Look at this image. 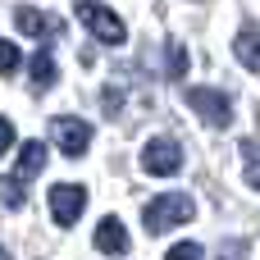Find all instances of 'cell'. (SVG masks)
<instances>
[{
    "mask_svg": "<svg viewBox=\"0 0 260 260\" xmlns=\"http://www.w3.org/2000/svg\"><path fill=\"white\" fill-rule=\"evenodd\" d=\"M0 260H9V256H5V251H0Z\"/></svg>",
    "mask_w": 260,
    "mask_h": 260,
    "instance_id": "ac0fdd59",
    "label": "cell"
},
{
    "mask_svg": "<svg viewBox=\"0 0 260 260\" xmlns=\"http://www.w3.org/2000/svg\"><path fill=\"white\" fill-rule=\"evenodd\" d=\"M9 146H14V123H9V119H0V155H5Z\"/></svg>",
    "mask_w": 260,
    "mask_h": 260,
    "instance_id": "e0dca14e",
    "label": "cell"
},
{
    "mask_svg": "<svg viewBox=\"0 0 260 260\" xmlns=\"http://www.w3.org/2000/svg\"><path fill=\"white\" fill-rule=\"evenodd\" d=\"M192 215H197V206H192L187 197H178V192H160V197H151V201H146L142 224H146V233H169V229L187 224Z\"/></svg>",
    "mask_w": 260,
    "mask_h": 260,
    "instance_id": "6da1fadb",
    "label": "cell"
},
{
    "mask_svg": "<svg viewBox=\"0 0 260 260\" xmlns=\"http://www.w3.org/2000/svg\"><path fill=\"white\" fill-rule=\"evenodd\" d=\"M41 169H46V142H23L18 146V165H14V178L18 183H32Z\"/></svg>",
    "mask_w": 260,
    "mask_h": 260,
    "instance_id": "ba28073f",
    "label": "cell"
},
{
    "mask_svg": "<svg viewBox=\"0 0 260 260\" xmlns=\"http://www.w3.org/2000/svg\"><path fill=\"white\" fill-rule=\"evenodd\" d=\"M50 142H55L69 160H78V155H87V146H91V123H82V119H73V114H59V119H50Z\"/></svg>",
    "mask_w": 260,
    "mask_h": 260,
    "instance_id": "5b68a950",
    "label": "cell"
},
{
    "mask_svg": "<svg viewBox=\"0 0 260 260\" xmlns=\"http://www.w3.org/2000/svg\"><path fill=\"white\" fill-rule=\"evenodd\" d=\"M165 73H169L174 82H178V78L187 73V50H183L178 41H169V64H165Z\"/></svg>",
    "mask_w": 260,
    "mask_h": 260,
    "instance_id": "9a60e30c",
    "label": "cell"
},
{
    "mask_svg": "<svg viewBox=\"0 0 260 260\" xmlns=\"http://www.w3.org/2000/svg\"><path fill=\"white\" fill-rule=\"evenodd\" d=\"M96 251H105V256H123V251H128V233H123V219L105 215V219L96 224Z\"/></svg>",
    "mask_w": 260,
    "mask_h": 260,
    "instance_id": "52a82bcc",
    "label": "cell"
},
{
    "mask_svg": "<svg viewBox=\"0 0 260 260\" xmlns=\"http://www.w3.org/2000/svg\"><path fill=\"white\" fill-rule=\"evenodd\" d=\"M165 260H206V251H201L197 242H178V247H169Z\"/></svg>",
    "mask_w": 260,
    "mask_h": 260,
    "instance_id": "2e32d148",
    "label": "cell"
},
{
    "mask_svg": "<svg viewBox=\"0 0 260 260\" xmlns=\"http://www.w3.org/2000/svg\"><path fill=\"white\" fill-rule=\"evenodd\" d=\"M242 155H247V183L260 192V137H247L242 142Z\"/></svg>",
    "mask_w": 260,
    "mask_h": 260,
    "instance_id": "7c38bea8",
    "label": "cell"
},
{
    "mask_svg": "<svg viewBox=\"0 0 260 260\" xmlns=\"http://www.w3.org/2000/svg\"><path fill=\"white\" fill-rule=\"evenodd\" d=\"M55 78H59V69H55L50 50H32V87L46 91V87H55Z\"/></svg>",
    "mask_w": 260,
    "mask_h": 260,
    "instance_id": "8fae6325",
    "label": "cell"
},
{
    "mask_svg": "<svg viewBox=\"0 0 260 260\" xmlns=\"http://www.w3.org/2000/svg\"><path fill=\"white\" fill-rule=\"evenodd\" d=\"M18 64H23V55H18V46L0 37V78H9V73H18Z\"/></svg>",
    "mask_w": 260,
    "mask_h": 260,
    "instance_id": "5bb4252c",
    "label": "cell"
},
{
    "mask_svg": "<svg viewBox=\"0 0 260 260\" xmlns=\"http://www.w3.org/2000/svg\"><path fill=\"white\" fill-rule=\"evenodd\" d=\"M14 23H18V32H27V37H46V32H59V23H50L41 9H32V5H18L14 9Z\"/></svg>",
    "mask_w": 260,
    "mask_h": 260,
    "instance_id": "9c48e42d",
    "label": "cell"
},
{
    "mask_svg": "<svg viewBox=\"0 0 260 260\" xmlns=\"http://www.w3.org/2000/svg\"><path fill=\"white\" fill-rule=\"evenodd\" d=\"M183 101L210 123V128H229L233 123V101L224 96V91H210V87H187L183 91Z\"/></svg>",
    "mask_w": 260,
    "mask_h": 260,
    "instance_id": "3957f363",
    "label": "cell"
},
{
    "mask_svg": "<svg viewBox=\"0 0 260 260\" xmlns=\"http://www.w3.org/2000/svg\"><path fill=\"white\" fill-rule=\"evenodd\" d=\"M142 169L155 174V178H174V174L183 169V151H178V142H169V137L146 142V146H142Z\"/></svg>",
    "mask_w": 260,
    "mask_h": 260,
    "instance_id": "8992f818",
    "label": "cell"
},
{
    "mask_svg": "<svg viewBox=\"0 0 260 260\" xmlns=\"http://www.w3.org/2000/svg\"><path fill=\"white\" fill-rule=\"evenodd\" d=\"M87 210V187L82 183H55L50 187V219L59 229H73Z\"/></svg>",
    "mask_w": 260,
    "mask_h": 260,
    "instance_id": "277c9868",
    "label": "cell"
},
{
    "mask_svg": "<svg viewBox=\"0 0 260 260\" xmlns=\"http://www.w3.org/2000/svg\"><path fill=\"white\" fill-rule=\"evenodd\" d=\"M78 18H82V27H87L96 41H105V46H123V41H128L123 18H119L114 9H105L101 0H78Z\"/></svg>",
    "mask_w": 260,
    "mask_h": 260,
    "instance_id": "7a4b0ae2",
    "label": "cell"
},
{
    "mask_svg": "<svg viewBox=\"0 0 260 260\" xmlns=\"http://www.w3.org/2000/svg\"><path fill=\"white\" fill-rule=\"evenodd\" d=\"M233 50H238V59H242L251 73H260V27H256V23L238 32V46H233Z\"/></svg>",
    "mask_w": 260,
    "mask_h": 260,
    "instance_id": "30bf717a",
    "label": "cell"
},
{
    "mask_svg": "<svg viewBox=\"0 0 260 260\" xmlns=\"http://www.w3.org/2000/svg\"><path fill=\"white\" fill-rule=\"evenodd\" d=\"M23 187H27V183H18V178L9 174V178L0 183V206H5V210H18V206H23Z\"/></svg>",
    "mask_w": 260,
    "mask_h": 260,
    "instance_id": "4fadbf2b",
    "label": "cell"
}]
</instances>
